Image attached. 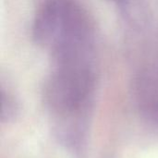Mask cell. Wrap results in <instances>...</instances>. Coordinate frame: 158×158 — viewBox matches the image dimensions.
<instances>
[]
</instances>
